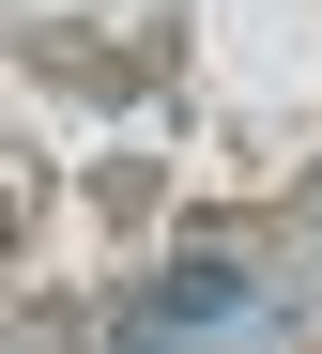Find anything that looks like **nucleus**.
I'll list each match as a JSON object with an SVG mask.
<instances>
[{"mask_svg":"<svg viewBox=\"0 0 322 354\" xmlns=\"http://www.w3.org/2000/svg\"><path fill=\"white\" fill-rule=\"evenodd\" d=\"M215 308H245V277H230V262H184V277H154V324H215Z\"/></svg>","mask_w":322,"mask_h":354,"instance_id":"1","label":"nucleus"}]
</instances>
